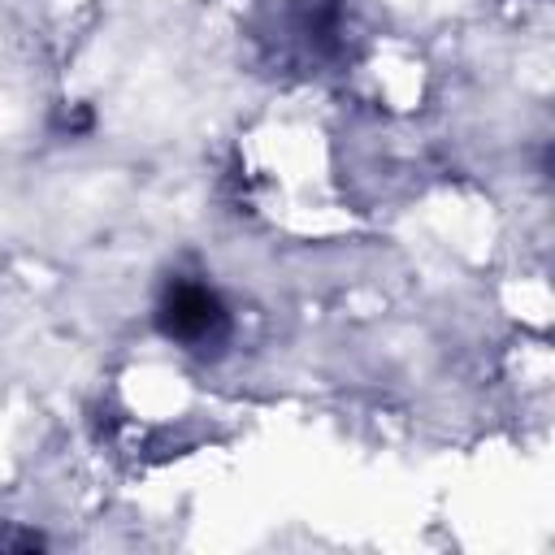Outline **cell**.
Returning a JSON list of instances; mask_svg holds the SVG:
<instances>
[{
	"instance_id": "2",
	"label": "cell",
	"mask_w": 555,
	"mask_h": 555,
	"mask_svg": "<svg viewBox=\"0 0 555 555\" xmlns=\"http://www.w3.org/2000/svg\"><path fill=\"white\" fill-rule=\"evenodd\" d=\"M35 546H48L43 533H17V529H0V551H35Z\"/></svg>"
},
{
	"instance_id": "1",
	"label": "cell",
	"mask_w": 555,
	"mask_h": 555,
	"mask_svg": "<svg viewBox=\"0 0 555 555\" xmlns=\"http://www.w3.org/2000/svg\"><path fill=\"white\" fill-rule=\"evenodd\" d=\"M152 321L165 343H173L191 356H217L234 334V317H230L221 291L212 282L186 278V273H173L160 286Z\"/></svg>"
}]
</instances>
